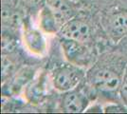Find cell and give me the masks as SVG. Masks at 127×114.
<instances>
[{
	"mask_svg": "<svg viewBox=\"0 0 127 114\" xmlns=\"http://www.w3.org/2000/svg\"><path fill=\"white\" fill-rule=\"evenodd\" d=\"M123 71L119 72L111 65H97L89 75V81L92 87L101 93H119Z\"/></svg>",
	"mask_w": 127,
	"mask_h": 114,
	"instance_id": "1",
	"label": "cell"
},
{
	"mask_svg": "<svg viewBox=\"0 0 127 114\" xmlns=\"http://www.w3.org/2000/svg\"><path fill=\"white\" fill-rule=\"evenodd\" d=\"M85 77V72L82 67L69 63L55 68L52 71L51 80L54 88L64 93L78 87Z\"/></svg>",
	"mask_w": 127,
	"mask_h": 114,
	"instance_id": "2",
	"label": "cell"
},
{
	"mask_svg": "<svg viewBox=\"0 0 127 114\" xmlns=\"http://www.w3.org/2000/svg\"><path fill=\"white\" fill-rule=\"evenodd\" d=\"M61 46L65 59L73 65L86 67L92 61V51L85 43L62 38Z\"/></svg>",
	"mask_w": 127,
	"mask_h": 114,
	"instance_id": "3",
	"label": "cell"
},
{
	"mask_svg": "<svg viewBox=\"0 0 127 114\" xmlns=\"http://www.w3.org/2000/svg\"><path fill=\"white\" fill-rule=\"evenodd\" d=\"M58 34L62 38L86 43L91 37V30L85 21L73 17L61 27Z\"/></svg>",
	"mask_w": 127,
	"mask_h": 114,
	"instance_id": "4",
	"label": "cell"
},
{
	"mask_svg": "<svg viewBox=\"0 0 127 114\" xmlns=\"http://www.w3.org/2000/svg\"><path fill=\"white\" fill-rule=\"evenodd\" d=\"M23 41L27 49L33 55L43 56L47 52L48 44L40 29L25 26L23 32Z\"/></svg>",
	"mask_w": 127,
	"mask_h": 114,
	"instance_id": "5",
	"label": "cell"
},
{
	"mask_svg": "<svg viewBox=\"0 0 127 114\" xmlns=\"http://www.w3.org/2000/svg\"><path fill=\"white\" fill-rule=\"evenodd\" d=\"M89 99L86 93L76 87L64 93L62 99V109L65 112L80 113L85 111L89 107Z\"/></svg>",
	"mask_w": 127,
	"mask_h": 114,
	"instance_id": "6",
	"label": "cell"
},
{
	"mask_svg": "<svg viewBox=\"0 0 127 114\" xmlns=\"http://www.w3.org/2000/svg\"><path fill=\"white\" fill-rule=\"evenodd\" d=\"M107 33L115 41L127 35V11H116L110 14L106 23Z\"/></svg>",
	"mask_w": 127,
	"mask_h": 114,
	"instance_id": "7",
	"label": "cell"
},
{
	"mask_svg": "<svg viewBox=\"0 0 127 114\" xmlns=\"http://www.w3.org/2000/svg\"><path fill=\"white\" fill-rule=\"evenodd\" d=\"M47 5L54 12L60 27L75 17V3L71 0H47Z\"/></svg>",
	"mask_w": 127,
	"mask_h": 114,
	"instance_id": "8",
	"label": "cell"
},
{
	"mask_svg": "<svg viewBox=\"0 0 127 114\" xmlns=\"http://www.w3.org/2000/svg\"><path fill=\"white\" fill-rule=\"evenodd\" d=\"M39 29L44 33H47V34L58 33L61 29L54 12L48 5L43 6L41 11H40Z\"/></svg>",
	"mask_w": 127,
	"mask_h": 114,
	"instance_id": "9",
	"label": "cell"
},
{
	"mask_svg": "<svg viewBox=\"0 0 127 114\" xmlns=\"http://www.w3.org/2000/svg\"><path fill=\"white\" fill-rule=\"evenodd\" d=\"M15 49V43L14 40L10 36H7L6 34H3L2 36V51L3 54L11 53Z\"/></svg>",
	"mask_w": 127,
	"mask_h": 114,
	"instance_id": "10",
	"label": "cell"
},
{
	"mask_svg": "<svg viewBox=\"0 0 127 114\" xmlns=\"http://www.w3.org/2000/svg\"><path fill=\"white\" fill-rule=\"evenodd\" d=\"M119 95L122 99L123 103L127 105V65L124 68V71H123V75H122V84L120 87V90H119Z\"/></svg>",
	"mask_w": 127,
	"mask_h": 114,
	"instance_id": "11",
	"label": "cell"
},
{
	"mask_svg": "<svg viewBox=\"0 0 127 114\" xmlns=\"http://www.w3.org/2000/svg\"><path fill=\"white\" fill-rule=\"evenodd\" d=\"M12 69H13V64L11 63V60L7 58L6 54H3V57H2V78L4 81L6 78L10 75Z\"/></svg>",
	"mask_w": 127,
	"mask_h": 114,
	"instance_id": "12",
	"label": "cell"
},
{
	"mask_svg": "<svg viewBox=\"0 0 127 114\" xmlns=\"http://www.w3.org/2000/svg\"><path fill=\"white\" fill-rule=\"evenodd\" d=\"M103 110L105 112H124V111H127L126 109L123 106H121V105L116 103H112L111 105H108V106L104 107Z\"/></svg>",
	"mask_w": 127,
	"mask_h": 114,
	"instance_id": "13",
	"label": "cell"
},
{
	"mask_svg": "<svg viewBox=\"0 0 127 114\" xmlns=\"http://www.w3.org/2000/svg\"><path fill=\"white\" fill-rule=\"evenodd\" d=\"M44 1L45 0H22V2L29 8L31 9H35L38 8L40 5L44 4Z\"/></svg>",
	"mask_w": 127,
	"mask_h": 114,
	"instance_id": "14",
	"label": "cell"
}]
</instances>
